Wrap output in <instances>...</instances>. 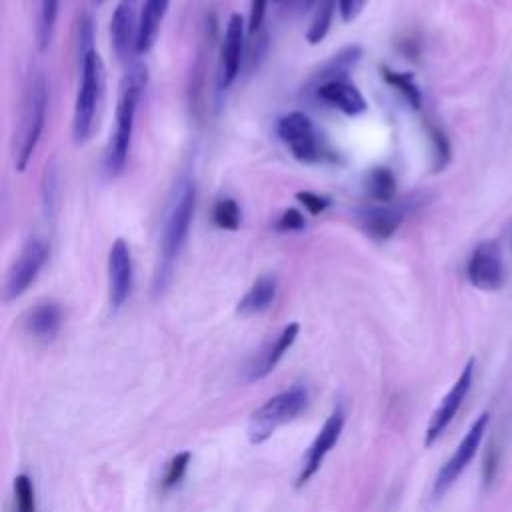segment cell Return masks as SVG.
Segmentation results:
<instances>
[{
  "instance_id": "6da1fadb",
  "label": "cell",
  "mask_w": 512,
  "mask_h": 512,
  "mask_svg": "<svg viewBox=\"0 0 512 512\" xmlns=\"http://www.w3.org/2000/svg\"><path fill=\"white\" fill-rule=\"evenodd\" d=\"M196 206V186L192 180H182L178 184V190L172 198V204L168 208V214L164 218L162 226V238H160V256L154 276V290H162L174 270V264L186 244L188 230L192 224Z\"/></svg>"
},
{
  "instance_id": "7a4b0ae2",
  "label": "cell",
  "mask_w": 512,
  "mask_h": 512,
  "mask_svg": "<svg viewBox=\"0 0 512 512\" xmlns=\"http://www.w3.org/2000/svg\"><path fill=\"white\" fill-rule=\"evenodd\" d=\"M146 80H148L146 66L132 64L120 82V92L116 102V124H114V132H112V138L106 150V160H104L106 170L112 176L120 174L126 166L128 150L132 142L134 118H136L140 96L146 88Z\"/></svg>"
},
{
  "instance_id": "3957f363",
  "label": "cell",
  "mask_w": 512,
  "mask_h": 512,
  "mask_svg": "<svg viewBox=\"0 0 512 512\" xmlns=\"http://www.w3.org/2000/svg\"><path fill=\"white\" fill-rule=\"evenodd\" d=\"M48 106V88L46 80L40 72H32L24 86L20 122L14 134V166L16 170H24L38 146L44 118Z\"/></svg>"
},
{
  "instance_id": "277c9868",
  "label": "cell",
  "mask_w": 512,
  "mask_h": 512,
  "mask_svg": "<svg viewBox=\"0 0 512 512\" xmlns=\"http://www.w3.org/2000/svg\"><path fill=\"white\" fill-rule=\"evenodd\" d=\"M104 92V66L94 48L80 54V86L74 104L72 134L76 144H84L96 124V112Z\"/></svg>"
},
{
  "instance_id": "5b68a950",
  "label": "cell",
  "mask_w": 512,
  "mask_h": 512,
  "mask_svg": "<svg viewBox=\"0 0 512 512\" xmlns=\"http://www.w3.org/2000/svg\"><path fill=\"white\" fill-rule=\"evenodd\" d=\"M308 404V392L302 386H290L268 398L260 408H256L248 420V440L250 444L266 442L280 426L292 422Z\"/></svg>"
},
{
  "instance_id": "8992f818",
  "label": "cell",
  "mask_w": 512,
  "mask_h": 512,
  "mask_svg": "<svg viewBox=\"0 0 512 512\" xmlns=\"http://www.w3.org/2000/svg\"><path fill=\"white\" fill-rule=\"evenodd\" d=\"M276 134L288 152L302 164H318L334 158V152L304 112H290L278 118Z\"/></svg>"
},
{
  "instance_id": "52a82bcc",
  "label": "cell",
  "mask_w": 512,
  "mask_h": 512,
  "mask_svg": "<svg viewBox=\"0 0 512 512\" xmlns=\"http://www.w3.org/2000/svg\"><path fill=\"white\" fill-rule=\"evenodd\" d=\"M488 422H490V414L482 412L472 422V426L468 428V432L464 434V438L460 440V444L456 446L452 456L442 464V468L436 474L434 486H432V494L436 498H440L458 480V476L468 468V464L474 460V456H476V452L480 448V442H482V438L486 434Z\"/></svg>"
},
{
  "instance_id": "ba28073f",
  "label": "cell",
  "mask_w": 512,
  "mask_h": 512,
  "mask_svg": "<svg viewBox=\"0 0 512 512\" xmlns=\"http://www.w3.org/2000/svg\"><path fill=\"white\" fill-rule=\"evenodd\" d=\"M46 258H48V242L40 236H32L22 246L18 258L14 260V264L6 276L4 294H6L8 302L22 296L32 286V282L40 274L42 266L46 264Z\"/></svg>"
},
{
  "instance_id": "9c48e42d",
  "label": "cell",
  "mask_w": 512,
  "mask_h": 512,
  "mask_svg": "<svg viewBox=\"0 0 512 512\" xmlns=\"http://www.w3.org/2000/svg\"><path fill=\"white\" fill-rule=\"evenodd\" d=\"M474 358H468V362L464 364L460 376L456 378V382L450 386V390L444 394V398L440 400L438 408L432 412L430 422L426 426L424 432V446H432L442 432L450 426V422L454 420V416L458 414L464 398L468 396L470 388H472V380H474Z\"/></svg>"
},
{
  "instance_id": "30bf717a",
  "label": "cell",
  "mask_w": 512,
  "mask_h": 512,
  "mask_svg": "<svg viewBox=\"0 0 512 512\" xmlns=\"http://www.w3.org/2000/svg\"><path fill=\"white\" fill-rule=\"evenodd\" d=\"M342 428H344V410L342 408H336L328 418L326 422L322 424V428L318 430L316 438L312 440V444L308 446L304 458H302V466H300V472L296 476V482L294 486L296 488H302L310 482V478L320 470L324 458L328 456V452L336 446V442L340 440V434H342Z\"/></svg>"
},
{
  "instance_id": "8fae6325",
  "label": "cell",
  "mask_w": 512,
  "mask_h": 512,
  "mask_svg": "<svg viewBox=\"0 0 512 512\" xmlns=\"http://www.w3.org/2000/svg\"><path fill=\"white\" fill-rule=\"evenodd\" d=\"M468 282L484 292H494L504 284V268L502 254L496 240L480 242L466 266Z\"/></svg>"
},
{
  "instance_id": "7c38bea8",
  "label": "cell",
  "mask_w": 512,
  "mask_h": 512,
  "mask_svg": "<svg viewBox=\"0 0 512 512\" xmlns=\"http://www.w3.org/2000/svg\"><path fill=\"white\" fill-rule=\"evenodd\" d=\"M140 0H120L112 20H110V38L114 52L120 60L130 58L138 52V34H140Z\"/></svg>"
},
{
  "instance_id": "4fadbf2b",
  "label": "cell",
  "mask_w": 512,
  "mask_h": 512,
  "mask_svg": "<svg viewBox=\"0 0 512 512\" xmlns=\"http://www.w3.org/2000/svg\"><path fill=\"white\" fill-rule=\"evenodd\" d=\"M134 266L126 240L116 238L108 252V298L112 310H120L132 292Z\"/></svg>"
},
{
  "instance_id": "5bb4252c",
  "label": "cell",
  "mask_w": 512,
  "mask_h": 512,
  "mask_svg": "<svg viewBox=\"0 0 512 512\" xmlns=\"http://www.w3.org/2000/svg\"><path fill=\"white\" fill-rule=\"evenodd\" d=\"M244 30L246 26H244L242 14H232L228 18L222 48H220V70H218L220 88H228L240 72L242 50H244Z\"/></svg>"
},
{
  "instance_id": "9a60e30c",
  "label": "cell",
  "mask_w": 512,
  "mask_h": 512,
  "mask_svg": "<svg viewBox=\"0 0 512 512\" xmlns=\"http://www.w3.org/2000/svg\"><path fill=\"white\" fill-rule=\"evenodd\" d=\"M298 332H300V324H298V322L286 324V326L278 332V336H276L272 342H268V344L252 358V362L246 366L244 380H246V382H256V380L266 378V376L276 368V364L282 360V356L290 350V346L294 344Z\"/></svg>"
},
{
  "instance_id": "2e32d148",
  "label": "cell",
  "mask_w": 512,
  "mask_h": 512,
  "mask_svg": "<svg viewBox=\"0 0 512 512\" xmlns=\"http://www.w3.org/2000/svg\"><path fill=\"white\" fill-rule=\"evenodd\" d=\"M310 94H314L320 102L326 106L340 110L346 116H358L366 110V100L362 92L348 80V78H336L330 82L320 84Z\"/></svg>"
},
{
  "instance_id": "e0dca14e",
  "label": "cell",
  "mask_w": 512,
  "mask_h": 512,
  "mask_svg": "<svg viewBox=\"0 0 512 512\" xmlns=\"http://www.w3.org/2000/svg\"><path fill=\"white\" fill-rule=\"evenodd\" d=\"M404 214H406L404 206L378 204V206L364 208L358 218L368 236L376 240H386L398 230V226L404 220Z\"/></svg>"
},
{
  "instance_id": "ac0fdd59",
  "label": "cell",
  "mask_w": 512,
  "mask_h": 512,
  "mask_svg": "<svg viewBox=\"0 0 512 512\" xmlns=\"http://www.w3.org/2000/svg\"><path fill=\"white\" fill-rule=\"evenodd\" d=\"M62 326V308L52 302H40L24 316V330L28 336L40 342H50Z\"/></svg>"
},
{
  "instance_id": "d6986e66",
  "label": "cell",
  "mask_w": 512,
  "mask_h": 512,
  "mask_svg": "<svg viewBox=\"0 0 512 512\" xmlns=\"http://www.w3.org/2000/svg\"><path fill=\"white\" fill-rule=\"evenodd\" d=\"M362 56V48L352 44V46H346L342 48L340 52H336L332 58H328L308 80L306 84V92H312L314 88H318L320 84L324 82H330V80H336V78H346L348 72L356 66V62L360 60Z\"/></svg>"
},
{
  "instance_id": "ffe728a7",
  "label": "cell",
  "mask_w": 512,
  "mask_h": 512,
  "mask_svg": "<svg viewBox=\"0 0 512 512\" xmlns=\"http://www.w3.org/2000/svg\"><path fill=\"white\" fill-rule=\"evenodd\" d=\"M278 282L272 274H262L258 276L252 286L246 290V294L240 298L236 312L242 316H254L264 312L276 298Z\"/></svg>"
},
{
  "instance_id": "44dd1931",
  "label": "cell",
  "mask_w": 512,
  "mask_h": 512,
  "mask_svg": "<svg viewBox=\"0 0 512 512\" xmlns=\"http://www.w3.org/2000/svg\"><path fill=\"white\" fill-rule=\"evenodd\" d=\"M170 0H146L140 14V34H138V54L148 52L158 36L160 24L166 16Z\"/></svg>"
},
{
  "instance_id": "7402d4cb",
  "label": "cell",
  "mask_w": 512,
  "mask_h": 512,
  "mask_svg": "<svg viewBox=\"0 0 512 512\" xmlns=\"http://www.w3.org/2000/svg\"><path fill=\"white\" fill-rule=\"evenodd\" d=\"M366 192L380 204H390L396 196V178L386 166H376L366 176Z\"/></svg>"
},
{
  "instance_id": "603a6c76",
  "label": "cell",
  "mask_w": 512,
  "mask_h": 512,
  "mask_svg": "<svg viewBox=\"0 0 512 512\" xmlns=\"http://www.w3.org/2000/svg\"><path fill=\"white\" fill-rule=\"evenodd\" d=\"M382 78L402 94V98L414 108L418 110L420 104H422V92L418 88V84L414 82V76L410 72H396V70H390L386 66H382Z\"/></svg>"
},
{
  "instance_id": "cb8c5ba5",
  "label": "cell",
  "mask_w": 512,
  "mask_h": 512,
  "mask_svg": "<svg viewBox=\"0 0 512 512\" xmlns=\"http://www.w3.org/2000/svg\"><path fill=\"white\" fill-rule=\"evenodd\" d=\"M212 222L220 228V230H238L240 226V206L236 204L234 198L224 196L218 198L214 208H212Z\"/></svg>"
},
{
  "instance_id": "d4e9b609",
  "label": "cell",
  "mask_w": 512,
  "mask_h": 512,
  "mask_svg": "<svg viewBox=\"0 0 512 512\" xmlns=\"http://www.w3.org/2000/svg\"><path fill=\"white\" fill-rule=\"evenodd\" d=\"M334 8H336V0H318V8H316L312 24H310V28L306 32V38H308L310 44L322 42L324 36L328 34Z\"/></svg>"
},
{
  "instance_id": "484cf974",
  "label": "cell",
  "mask_w": 512,
  "mask_h": 512,
  "mask_svg": "<svg viewBox=\"0 0 512 512\" xmlns=\"http://www.w3.org/2000/svg\"><path fill=\"white\" fill-rule=\"evenodd\" d=\"M14 492V512H36V492L34 482L28 474H18L12 484Z\"/></svg>"
},
{
  "instance_id": "4316f807",
  "label": "cell",
  "mask_w": 512,
  "mask_h": 512,
  "mask_svg": "<svg viewBox=\"0 0 512 512\" xmlns=\"http://www.w3.org/2000/svg\"><path fill=\"white\" fill-rule=\"evenodd\" d=\"M188 464H190V452H180L176 454L166 470H164V476H162V490H170L174 488L176 484H180V480L184 478L186 470H188Z\"/></svg>"
},
{
  "instance_id": "83f0119b",
  "label": "cell",
  "mask_w": 512,
  "mask_h": 512,
  "mask_svg": "<svg viewBox=\"0 0 512 512\" xmlns=\"http://www.w3.org/2000/svg\"><path fill=\"white\" fill-rule=\"evenodd\" d=\"M428 134L434 146V168L442 170L450 160V142L438 126H428Z\"/></svg>"
},
{
  "instance_id": "f1b7e54d",
  "label": "cell",
  "mask_w": 512,
  "mask_h": 512,
  "mask_svg": "<svg viewBox=\"0 0 512 512\" xmlns=\"http://www.w3.org/2000/svg\"><path fill=\"white\" fill-rule=\"evenodd\" d=\"M306 226V220H304V214L296 208H288L284 210L278 220H276V230L278 232H298Z\"/></svg>"
},
{
  "instance_id": "f546056e",
  "label": "cell",
  "mask_w": 512,
  "mask_h": 512,
  "mask_svg": "<svg viewBox=\"0 0 512 512\" xmlns=\"http://www.w3.org/2000/svg\"><path fill=\"white\" fill-rule=\"evenodd\" d=\"M296 198L300 200V204H304V208L308 210V214H320L326 210V206L330 204L328 196H320L316 192L310 190H300L296 192Z\"/></svg>"
},
{
  "instance_id": "4dcf8cb0",
  "label": "cell",
  "mask_w": 512,
  "mask_h": 512,
  "mask_svg": "<svg viewBox=\"0 0 512 512\" xmlns=\"http://www.w3.org/2000/svg\"><path fill=\"white\" fill-rule=\"evenodd\" d=\"M48 170H46V174H44V206H46V214L48 216H52V212H54V198H56V170H54V166H46Z\"/></svg>"
},
{
  "instance_id": "1f68e13d",
  "label": "cell",
  "mask_w": 512,
  "mask_h": 512,
  "mask_svg": "<svg viewBox=\"0 0 512 512\" xmlns=\"http://www.w3.org/2000/svg\"><path fill=\"white\" fill-rule=\"evenodd\" d=\"M268 0H252L250 2V18H248V32L256 34L264 22Z\"/></svg>"
},
{
  "instance_id": "d6a6232c",
  "label": "cell",
  "mask_w": 512,
  "mask_h": 512,
  "mask_svg": "<svg viewBox=\"0 0 512 512\" xmlns=\"http://www.w3.org/2000/svg\"><path fill=\"white\" fill-rule=\"evenodd\" d=\"M366 0H338V8L344 22H352L364 8Z\"/></svg>"
},
{
  "instance_id": "836d02e7",
  "label": "cell",
  "mask_w": 512,
  "mask_h": 512,
  "mask_svg": "<svg viewBox=\"0 0 512 512\" xmlns=\"http://www.w3.org/2000/svg\"><path fill=\"white\" fill-rule=\"evenodd\" d=\"M314 2H318V0H300V6L306 10V8H310Z\"/></svg>"
},
{
  "instance_id": "e575fe53",
  "label": "cell",
  "mask_w": 512,
  "mask_h": 512,
  "mask_svg": "<svg viewBox=\"0 0 512 512\" xmlns=\"http://www.w3.org/2000/svg\"><path fill=\"white\" fill-rule=\"evenodd\" d=\"M276 2H282V0H276Z\"/></svg>"
}]
</instances>
